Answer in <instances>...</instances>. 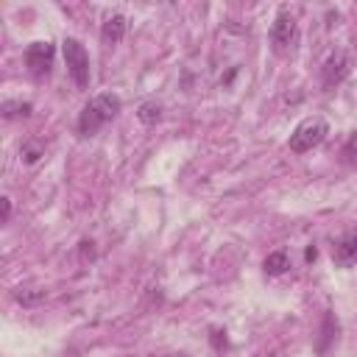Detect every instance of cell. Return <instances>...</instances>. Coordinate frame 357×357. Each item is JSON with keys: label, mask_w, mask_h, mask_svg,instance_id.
Wrapping results in <instances>:
<instances>
[{"label": "cell", "mask_w": 357, "mask_h": 357, "mask_svg": "<svg viewBox=\"0 0 357 357\" xmlns=\"http://www.w3.org/2000/svg\"><path fill=\"white\" fill-rule=\"evenodd\" d=\"M332 259L337 268H351L357 262V231H346L332 245Z\"/></svg>", "instance_id": "cell-7"}, {"label": "cell", "mask_w": 357, "mask_h": 357, "mask_svg": "<svg viewBox=\"0 0 357 357\" xmlns=\"http://www.w3.org/2000/svg\"><path fill=\"white\" fill-rule=\"evenodd\" d=\"M126 28H128V22H126L123 14L106 17L103 25H100V39H103V45H117V42L126 36Z\"/></svg>", "instance_id": "cell-8"}, {"label": "cell", "mask_w": 357, "mask_h": 357, "mask_svg": "<svg viewBox=\"0 0 357 357\" xmlns=\"http://www.w3.org/2000/svg\"><path fill=\"white\" fill-rule=\"evenodd\" d=\"M78 257H81V265L92 262V259H95V243H92V240H81V243H78Z\"/></svg>", "instance_id": "cell-14"}, {"label": "cell", "mask_w": 357, "mask_h": 357, "mask_svg": "<svg viewBox=\"0 0 357 357\" xmlns=\"http://www.w3.org/2000/svg\"><path fill=\"white\" fill-rule=\"evenodd\" d=\"M287 268H290V257H287L284 251H273V254H268L265 262H262V271H265L268 276H282Z\"/></svg>", "instance_id": "cell-9"}, {"label": "cell", "mask_w": 357, "mask_h": 357, "mask_svg": "<svg viewBox=\"0 0 357 357\" xmlns=\"http://www.w3.org/2000/svg\"><path fill=\"white\" fill-rule=\"evenodd\" d=\"M271 357H279V354H271Z\"/></svg>", "instance_id": "cell-20"}, {"label": "cell", "mask_w": 357, "mask_h": 357, "mask_svg": "<svg viewBox=\"0 0 357 357\" xmlns=\"http://www.w3.org/2000/svg\"><path fill=\"white\" fill-rule=\"evenodd\" d=\"M61 53H64V64H67V73H70L73 84L78 89H86L89 86V53H86V47L78 39L67 36L61 42Z\"/></svg>", "instance_id": "cell-2"}, {"label": "cell", "mask_w": 357, "mask_h": 357, "mask_svg": "<svg viewBox=\"0 0 357 357\" xmlns=\"http://www.w3.org/2000/svg\"><path fill=\"white\" fill-rule=\"evenodd\" d=\"M137 117H139L145 126H153V123H159V117H162V106H159L156 100H145V103H139Z\"/></svg>", "instance_id": "cell-12"}, {"label": "cell", "mask_w": 357, "mask_h": 357, "mask_svg": "<svg viewBox=\"0 0 357 357\" xmlns=\"http://www.w3.org/2000/svg\"><path fill=\"white\" fill-rule=\"evenodd\" d=\"M120 109H123L120 95H114V92H100V95H95V98L81 109V114H78V131H81V137H95L106 123H112V120L117 117Z\"/></svg>", "instance_id": "cell-1"}, {"label": "cell", "mask_w": 357, "mask_h": 357, "mask_svg": "<svg viewBox=\"0 0 357 357\" xmlns=\"http://www.w3.org/2000/svg\"><path fill=\"white\" fill-rule=\"evenodd\" d=\"M298 42V25L290 11H279L271 25V45L276 53H290Z\"/></svg>", "instance_id": "cell-4"}, {"label": "cell", "mask_w": 357, "mask_h": 357, "mask_svg": "<svg viewBox=\"0 0 357 357\" xmlns=\"http://www.w3.org/2000/svg\"><path fill=\"white\" fill-rule=\"evenodd\" d=\"M337 337V321L332 312L324 315V329H321V340H318V351H326V346Z\"/></svg>", "instance_id": "cell-11"}, {"label": "cell", "mask_w": 357, "mask_h": 357, "mask_svg": "<svg viewBox=\"0 0 357 357\" xmlns=\"http://www.w3.org/2000/svg\"><path fill=\"white\" fill-rule=\"evenodd\" d=\"M315 257H318V248H315V245H307V251H304V259H307V262H315Z\"/></svg>", "instance_id": "cell-19"}, {"label": "cell", "mask_w": 357, "mask_h": 357, "mask_svg": "<svg viewBox=\"0 0 357 357\" xmlns=\"http://www.w3.org/2000/svg\"><path fill=\"white\" fill-rule=\"evenodd\" d=\"M20 153H22V159L31 165V162H36V159L42 156V148H39L36 142H25V145L20 148Z\"/></svg>", "instance_id": "cell-15"}, {"label": "cell", "mask_w": 357, "mask_h": 357, "mask_svg": "<svg viewBox=\"0 0 357 357\" xmlns=\"http://www.w3.org/2000/svg\"><path fill=\"white\" fill-rule=\"evenodd\" d=\"M0 112H3L6 120H17V117H31L33 106H31L28 100H3Z\"/></svg>", "instance_id": "cell-10"}, {"label": "cell", "mask_w": 357, "mask_h": 357, "mask_svg": "<svg viewBox=\"0 0 357 357\" xmlns=\"http://www.w3.org/2000/svg\"><path fill=\"white\" fill-rule=\"evenodd\" d=\"M14 298H17L20 304H25V307H33V304H39V301L45 298V290H33V287H17V290H14Z\"/></svg>", "instance_id": "cell-13"}, {"label": "cell", "mask_w": 357, "mask_h": 357, "mask_svg": "<svg viewBox=\"0 0 357 357\" xmlns=\"http://www.w3.org/2000/svg\"><path fill=\"white\" fill-rule=\"evenodd\" d=\"M53 56H56V47H53V42H47V39L31 42V45L25 47V53H22L25 67H28V73H31L33 78H45V75L50 73Z\"/></svg>", "instance_id": "cell-5"}, {"label": "cell", "mask_w": 357, "mask_h": 357, "mask_svg": "<svg viewBox=\"0 0 357 357\" xmlns=\"http://www.w3.org/2000/svg\"><path fill=\"white\" fill-rule=\"evenodd\" d=\"M0 209H3L0 212V223H8V218H11V198L8 195L0 198Z\"/></svg>", "instance_id": "cell-18"}, {"label": "cell", "mask_w": 357, "mask_h": 357, "mask_svg": "<svg viewBox=\"0 0 357 357\" xmlns=\"http://www.w3.org/2000/svg\"><path fill=\"white\" fill-rule=\"evenodd\" d=\"M343 156H346L349 162H357V131L346 139V145H343Z\"/></svg>", "instance_id": "cell-17"}, {"label": "cell", "mask_w": 357, "mask_h": 357, "mask_svg": "<svg viewBox=\"0 0 357 357\" xmlns=\"http://www.w3.org/2000/svg\"><path fill=\"white\" fill-rule=\"evenodd\" d=\"M329 134V126L324 117H307L296 126V131L290 134V151L293 153H307L312 148H318Z\"/></svg>", "instance_id": "cell-3"}, {"label": "cell", "mask_w": 357, "mask_h": 357, "mask_svg": "<svg viewBox=\"0 0 357 357\" xmlns=\"http://www.w3.org/2000/svg\"><path fill=\"white\" fill-rule=\"evenodd\" d=\"M209 343H212V349H215V351H223V349L229 346V337H226V332H223V329H212Z\"/></svg>", "instance_id": "cell-16"}, {"label": "cell", "mask_w": 357, "mask_h": 357, "mask_svg": "<svg viewBox=\"0 0 357 357\" xmlns=\"http://www.w3.org/2000/svg\"><path fill=\"white\" fill-rule=\"evenodd\" d=\"M349 73H351V56L346 50H335V53H329V59L321 67V86L329 92L337 84H343L349 78Z\"/></svg>", "instance_id": "cell-6"}]
</instances>
